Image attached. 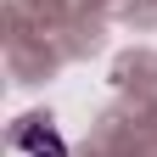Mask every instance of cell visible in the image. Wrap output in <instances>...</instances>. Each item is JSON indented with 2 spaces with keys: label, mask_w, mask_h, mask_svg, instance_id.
Returning <instances> with one entry per match:
<instances>
[{
  "label": "cell",
  "mask_w": 157,
  "mask_h": 157,
  "mask_svg": "<svg viewBox=\"0 0 157 157\" xmlns=\"http://www.w3.org/2000/svg\"><path fill=\"white\" fill-rule=\"evenodd\" d=\"M11 146L23 151V157H73V146H67V135L51 124V118H17L11 124Z\"/></svg>",
  "instance_id": "cell-1"
}]
</instances>
